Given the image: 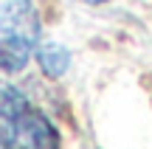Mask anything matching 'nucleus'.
Returning <instances> with one entry per match:
<instances>
[{"label": "nucleus", "mask_w": 152, "mask_h": 149, "mask_svg": "<svg viewBox=\"0 0 152 149\" xmlns=\"http://www.w3.org/2000/svg\"><path fill=\"white\" fill-rule=\"evenodd\" d=\"M87 3H104V0H87Z\"/></svg>", "instance_id": "obj_4"}, {"label": "nucleus", "mask_w": 152, "mask_h": 149, "mask_svg": "<svg viewBox=\"0 0 152 149\" xmlns=\"http://www.w3.org/2000/svg\"><path fill=\"white\" fill-rule=\"evenodd\" d=\"M0 146L3 149H59L54 127L28 99L6 90L0 99Z\"/></svg>", "instance_id": "obj_1"}, {"label": "nucleus", "mask_w": 152, "mask_h": 149, "mask_svg": "<svg viewBox=\"0 0 152 149\" xmlns=\"http://www.w3.org/2000/svg\"><path fill=\"white\" fill-rule=\"evenodd\" d=\"M37 14L28 0H14L0 11V71H20L37 42Z\"/></svg>", "instance_id": "obj_2"}, {"label": "nucleus", "mask_w": 152, "mask_h": 149, "mask_svg": "<svg viewBox=\"0 0 152 149\" xmlns=\"http://www.w3.org/2000/svg\"><path fill=\"white\" fill-rule=\"evenodd\" d=\"M39 65L45 68V73L59 76V73L68 68V54L59 48V45H45V48L39 51Z\"/></svg>", "instance_id": "obj_3"}]
</instances>
